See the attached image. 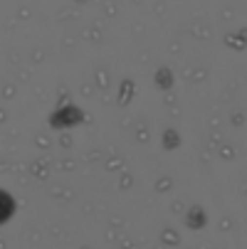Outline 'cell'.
I'll return each mask as SVG.
<instances>
[{"label":"cell","mask_w":247,"mask_h":249,"mask_svg":"<svg viewBox=\"0 0 247 249\" xmlns=\"http://www.w3.org/2000/svg\"><path fill=\"white\" fill-rule=\"evenodd\" d=\"M10 215H13V200L0 190V222H5Z\"/></svg>","instance_id":"6da1fadb"}]
</instances>
